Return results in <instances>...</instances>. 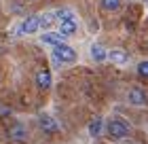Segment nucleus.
Listing matches in <instances>:
<instances>
[{
  "label": "nucleus",
  "mask_w": 148,
  "mask_h": 144,
  "mask_svg": "<svg viewBox=\"0 0 148 144\" xmlns=\"http://www.w3.org/2000/svg\"><path fill=\"white\" fill-rule=\"evenodd\" d=\"M64 38L66 36H64V34H59V32L57 34H42V36H40V40H42L45 45H51V47L57 45V43H64Z\"/></svg>",
  "instance_id": "obj_9"
},
{
  "label": "nucleus",
  "mask_w": 148,
  "mask_h": 144,
  "mask_svg": "<svg viewBox=\"0 0 148 144\" xmlns=\"http://www.w3.org/2000/svg\"><path fill=\"white\" fill-rule=\"evenodd\" d=\"M38 17L36 15H30L28 19H23V23H21V28H19V34H34L38 32Z\"/></svg>",
  "instance_id": "obj_3"
},
{
  "label": "nucleus",
  "mask_w": 148,
  "mask_h": 144,
  "mask_svg": "<svg viewBox=\"0 0 148 144\" xmlns=\"http://www.w3.org/2000/svg\"><path fill=\"white\" fill-rule=\"evenodd\" d=\"M11 138L15 140V142H25V140H28L23 125H15V127H13V129H11Z\"/></svg>",
  "instance_id": "obj_10"
},
{
  "label": "nucleus",
  "mask_w": 148,
  "mask_h": 144,
  "mask_svg": "<svg viewBox=\"0 0 148 144\" xmlns=\"http://www.w3.org/2000/svg\"><path fill=\"white\" fill-rule=\"evenodd\" d=\"M121 6V0H102V9L104 11H116Z\"/></svg>",
  "instance_id": "obj_14"
},
{
  "label": "nucleus",
  "mask_w": 148,
  "mask_h": 144,
  "mask_svg": "<svg viewBox=\"0 0 148 144\" xmlns=\"http://www.w3.org/2000/svg\"><path fill=\"white\" fill-rule=\"evenodd\" d=\"M108 134L112 136V138H127L129 136V125L127 123H123V121H119V119H114V121H110L108 123Z\"/></svg>",
  "instance_id": "obj_2"
},
{
  "label": "nucleus",
  "mask_w": 148,
  "mask_h": 144,
  "mask_svg": "<svg viewBox=\"0 0 148 144\" xmlns=\"http://www.w3.org/2000/svg\"><path fill=\"white\" fill-rule=\"evenodd\" d=\"M91 57L95 59V61H104V59H106V51H104V47L93 45V47H91Z\"/></svg>",
  "instance_id": "obj_12"
},
{
  "label": "nucleus",
  "mask_w": 148,
  "mask_h": 144,
  "mask_svg": "<svg viewBox=\"0 0 148 144\" xmlns=\"http://www.w3.org/2000/svg\"><path fill=\"white\" fill-rule=\"evenodd\" d=\"M76 21L74 19H64V21H59V34H64V36H72L74 32H76Z\"/></svg>",
  "instance_id": "obj_5"
},
{
  "label": "nucleus",
  "mask_w": 148,
  "mask_h": 144,
  "mask_svg": "<svg viewBox=\"0 0 148 144\" xmlns=\"http://www.w3.org/2000/svg\"><path fill=\"white\" fill-rule=\"evenodd\" d=\"M138 74L144 76V79H148V61H142V64L138 66Z\"/></svg>",
  "instance_id": "obj_16"
},
{
  "label": "nucleus",
  "mask_w": 148,
  "mask_h": 144,
  "mask_svg": "<svg viewBox=\"0 0 148 144\" xmlns=\"http://www.w3.org/2000/svg\"><path fill=\"white\" fill-rule=\"evenodd\" d=\"M53 57L57 61H74L76 59V53H74L72 47L64 45V43H57V45H53Z\"/></svg>",
  "instance_id": "obj_1"
},
{
  "label": "nucleus",
  "mask_w": 148,
  "mask_h": 144,
  "mask_svg": "<svg viewBox=\"0 0 148 144\" xmlns=\"http://www.w3.org/2000/svg\"><path fill=\"white\" fill-rule=\"evenodd\" d=\"M89 134L91 136H99L102 134V116H95V119L89 123Z\"/></svg>",
  "instance_id": "obj_11"
},
{
  "label": "nucleus",
  "mask_w": 148,
  "mask_h": 144,
  "mask_svg": "<svg viewBox=\"0 0 148 144\" xmlns=\"http://www.w3.org/2000/svg\"><path fill=\"white\" fill-rule=\"evenodd\" d=\"M106 57H110V61H114V64H125L127 59V53L125 51H121V49H112L110 53H106Z\"/></svg>",
  "instance_id": "obj_8"
},
{
  "label": "nucleus",
  "mask_w": 148,
  "mask_h": 144,
  "mask_svg": "<svg viewBox=\"0 0 148 144\" xmlns=\"http://www.w3.org/2000/svg\"><path fill=\"white\" fill-rule=\"evenodd\" d=\"M51 23H53V15H51V13L38 17V25H40V28H51Z\"/></svg>",
  "instance_id": "obj_15"
},
{
  "label": "nucleus",
  "mask_w": 148,
  "mask_h": 144,
  "mask_svg": "<svg viewBox=\"0 0 148 144\" xmlns=\"http://www.w3.org/2000/svg\"><path fill=\"white\" fill-rule=\"evenodd\" d=\"M55 17L59 19V21H64V19H74V11L72 9H59L55 13Z\"/></svg>",
  "instance_id": "obj_13"
},
{
  "label": "nucleus",
  "mask_w": 148,
  "mask_h": 144,
  "mask_svg": "<svg viewBox=\"0 0 148 144\" xmlns=\"http://www.w3.org/2000/svg\"><path fill=\"white\" fill-rule=\"evenodd\" d=\"M129 102L136 104V106H142V104H146V93L142 91V89L133 87V89H129Z\"/></svg>",
  "instance_id": "obj_4"
},
{
  "label": "nucleus",
  "mask_w": 148,
  "mask_h": 144,
  "mask_svg": "<svg viewBox=\"0 0 148 144\" xmlns=\"http://www.w3.org/2000/svg\"><path fill=\"white\" fill-rule=\"evenodd\" d=\"M36 85H38V89H49L51 87V74L47 70H40L36 74Z\"/></svg>",
  "instance_id": "obj_7"
},
{
  "label": "nucleus",
  "mask_w": 148,
  "mask_h": 144,
  "mask_svg": "<svg viewBox=\"0 0 148 144\" xmlns=\"http://www.w3.org/2000/svg\"><path fill=\"white\" fill-rule=\"evenodd\" d=\"M38 123H40V127H42L45 132H49V134H55L57 132V123L53 121V116H49V114H42L38 119Z\"/></svg>",
  "instance_id": "obj_6"
}]
</instances>
